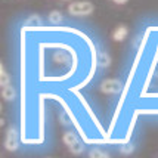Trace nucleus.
Returning a JSON list of instances; mask_svg holds the SVG:
<instances>
[{"instance_id": "nucleus-1", "label": "nucleus", "mask_w": 158, "mask_h": 158, "mask_svg": "<svg viewBox=\"0 0 158 158\" xmlns=\"http://www.w3.org/2000/svg\"><path fill=\"white\" fill-rule=\"evenodd\" d=\"M19 43L21 142H44V101L53 99L86 143H108V130L80 93L96 74L98 50L92 39L74 27L24 25Z\"/></svg>"}, {"instance_id": "nucleus-2", "label": "nucleus", "mask_w": 158, "mask_h": 158, "mask_svg": "<svg viewBox=\"0 0 158 158\" xmlns=\"http://www.w3.org/2000/svg\"><path fill=\"white\" fill-rule=\"evenodd\" d=\"M140 115H158V25L143 31L114 117L108 143L121 145L133 136Z\"/></svg>"}, {"instance_id": "nucleus-3", "label": "nucleus", "mask_w": 158, "mask_h": 158, "mask_svg": "<svg viewBox=\"0 0 158 158\" xmlns=\"http://www.w3.org/2000/svg\"><path fill=\"white\" fill-rule=\"evenodd\" d=\"M93 3L86 2V0H80V2H73L69 3L68 6V12L71 15H76V16H87V15L93 14Z\"/></svg>"}, {"instance_id": "nucleus-4", "label": "nucleus", "mask_w": 158, "mask_h": 158, "mask_svg": "<svg viewBox=\"0 0 158 158\" xmlns=\"http://www.w3.org/2000/svg\"><path fill=\"white\" fill-rule=\"evenodd\" d=\"M19 142H21V136H19V131L16 127L10 126L9 129L6 130V140H5V148L7 151L14 152L19 148Z\"/></svg>"}, {"instance_id": "nucleus-5", "label": "nucleus", "mask_w": 158, "mask_h": 158, "mask_svg": "<svg viewBox=\"0 0 158 158\" xmlns=\"http://www.w3.org/2000/svg\"><path fill=\"white\" fill-rule=\"evenodd\" d=\"M123 89L121 83L118 80H103L101 83V92L105 95H114V93H120Z\"/></svg>"}, {"instance_id": "nucleus-6", "label": "nucleus", "mask_w": 158, "mask_h": 158, "mask_svg": "<svg viewBox=\"0 0 158 158\" xmlns=\"http://www.w3.org/2000/svg\"><path fill=\"white\" fill-rule=\"evenodd\" d=\"M127 28L124 27V25H118L114 31H112V34H111V37H112V40L114 41H123L126 37H127Z\"/></svg>"}, {"instance_id": "nucleus-7", "label": "nucleus", "mask_w": 158, "mask_h": 158, "mask_svg": "<svg viewBox=\"0 0 158 158\" xmlns=\"http://www.w3.org/2000/svg\"><path fill=\"white\" fill-rule=\"evenodd\" d=\"M2 98L6 101V102H12L15 101V98H16V93H15V89L12 86H3L2 87Z\"/></svg>"}, {"instance_id": "nucleus-8", "label": "nucleus", "mask_w": 158, "mask_h": 158, "mask_svg": "<svg viewBox=\"0 0 158 158\" xmlns=\"http://www.w3.org/2000/svg\"><path fill=\"white\" fill-rule=\"evenodd\" d=\"M96 61H98V67H101V68H108L111 65V58L106 52H98Z\"/></svg>"}, {"instance_id": "nucleus-9", "label": "nucleus", "mask_w": 158, "mask_h": 158, "mask_svg": "<svg viewBox=\"0 0 158 158\" xmlns=\"http://www.w3.org/2000/svg\"><path fill=\"white\" fill-rule=\"evenodd\" d=\"M80 139V135H77L76 131L73 130H68L64 133V136H62V140H64V143L67 145V146H71V145L74 143L76 140H78Z\"/></svg>"}, {"instance_id": "nucleus-10", "label": "nucleus", "mask_w": 158, "mask_h": 158, "mask_svg": "<svg viewBox=\"0 0 158 158\" xmlns=\"http://www.w3.org/2000/svg\"><path fill=\"white\" fill-rule=\"evenodd\" d=\"M84 145H86V142L80 138L78 140H76L74 143L71 145V146H68V148H69V151L73 152V154H77V155H78V154H81V152L84 151Z\"/></svg>"}, {"instance_id": "nucleus-11", "label": "nucleus", "mask_w": 158, "mask_h": 158, "mask_svg": "<svg viewBox=\"0 0 158 158\" xmlns=\"http://www.w3.org/2000/svg\"><path fill=\"white\" fill-rule=\"evenodd\" d=\"M48 19L50 24H55V25H59L62 22V19H64V16H62V14L59 12V10H53V12H50L48 16Z\"/></svg>"}, {"instance_id": "nucleus-12", "label": "nucleus", "mask_w": 158, "mask_h": 158, "mask_svg": "<svg viewBox=\"0 0 158 158\" xmlns=\"http://www.w3.org/2000/svg\"><path fill=\"white\" fill-rule=\"evenodd\" d=\"M25 27H40L41 25V18L39 15H31L27 21H25V24H24Z\"/></svg>"}, {"instance_id": "nucleus-13", "label": "nucleus", "mask_w": 158, "mask_h": 158, "mask_svg": "<svg viewBox=\"0 0 158 158\" xmlns=\"http://www.w3.org/2000/svg\"><path fill=\"white\" fill-rule=\"evenodd\" d=\"M0 84H2V87L9 84V74L6 73L3 64H0Z\"/></svg>"}, {"instance_id": "nucleus-14", "label": "nucleus", "mask_w": 158, "mask_h": 158, "mask_svg": "<svg viewBox=\"0 0 158 158\" xmlns=\"http://www.w3.org/2000/svg\"><path fill=\"white\" fill-rule=\"evenodd\" d=\"M133 149H135V145L131 143L130 140L120 145V151H121V154H124V155H129V154H131V152H133Z\"/></svg>"}, {"instance_id": "nucleus-15", "label": "nucleus", "mask_w": 158, "mask_h": 158, "mask_svg": "<svg viewBox=\"0 0 158 158\" xmlns=\"http://www.w3.org/2000/svg\"><path fill=\"white\" fill-rule=\"evenodd\" d=\"M89 157H92V158H108V154L103 152L102 149L95 148V149H92V151L89 152Z\"/></svg>"}, {"instance_id": "nucleus-16", "label": "nucleus", "mask_w": 158, "mask_h": 158, "mask_svg": "<svg viewBox=\"0 0 158 158\" xmlns=\"http://www.w3.org/2000/svg\"><path fill=\"white\" fill-rule=\"evenodd\" d=\"M112 2H115L117 5H124V3H127L129 0H112Z\"/></svg>"}]
</instances>
